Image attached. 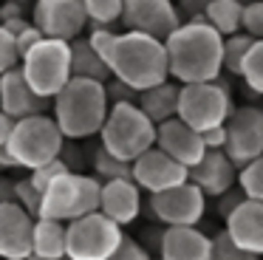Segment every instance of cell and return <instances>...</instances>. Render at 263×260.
Returning a JSON list of instances; mask_svg holds the SVG:
<instances>
[{
	"mask_svg": "<svg viewBox=\"0 0 263 260\" xmlns=\"http://www.w3.org/2000/svg\"><path fill=\"white\" fill-rule=\"evenodd\" d=\"M223 224H227L223 229L235 240V246L255 254L257 260L263 257V203L260 201H249L246 198Z\"/></svg>",
	"mask_w": 263,
	"mask_h": 260,
	"instance_id": "ffe728a7",
	"label": "cell"
},
{
	"mask_svg": "<svg viewBox=\"0 0 263 260\" xmlns=\"http://www.w3.org/2000/svg\"><path fill=\"white\" fill-rule=\"evenodd\" d=\"M31 23L43 31V37L74 43L88 26L85 3L82 0H34Z\"/></svg>",
	"mask_w": 263,
	"mask_h": 260,
	"instance_id": "8fae6325",
	"label": "cell"
},
{
	"mask_svg": "<svg viewBox=\"0 0 263 260\" xmlns=\"http://www.w3.org/2000/svg\"><path fill=\"white\" fill-rule=\"evenodd\" d=\"M238 187L243 190V195L249 201H260L263 203V156L257 161L246 164L238 173Z\"/></svg>",
	"mask_w": 263,
	"mask_h": 260,
	"instance_id": "f546056e",
	"label": "cell"
},
{
	"mask_svg": "<svg viewBox=\"0 0 263 260\" xmlns=\"http://www.w3.org/2000/svg\"><path fill=\"white\" fill-rule=\"evenodd\" d=\"M156 147L161 153L178 161L181 167L193 170L201 158L206 156V147H204V139H201L198 130H193L190 124H184L181 119H170V122L159 124V133H156Z\"/></svg>",
	"mask_w": 263,
	"mask_h": 260,
	"instance_id": "e0dca14e",
	"label": "cell"
},
{
	"mask_svg": "<svg viewBox=\"0 0 263 260\" xmlns=\"http://www.w3.org/2000/svg\"><path fill=\"white\" fill-rule=\"evenodd\" d=\"M0 14H3V23L26 17V3H17V0H0Z\"/></svg>",
	"mask_w": 263,
	"mask_h": 260,
	"instance_id": "7bdbcfd3",
	"label": "cell"
},
{
	"mask_svg": "<svg viewBox=\"0 0 263 260\" xmlns=\"http://www.w3.org/2000/svg\"><path fill=\"white\" fill-rule=\"evenodd\" d=\"M255 43H257V40H252L249 34H243V31L223 40V71L240 77L243 62H246V54L252 51V45H255Z\"/></svg>",
	"mask_w": 263,
	"mask_h": 260,
	"instance_id": "4316f807",
	"label": "cell"
},
{
	"mask_svg": "<svg viewBox=\"0 0 263 260\" xmlns=\"http://www.w3.org/2000/svg\"><path fill=\"white\" fill-rule=\"evenodd\" d=\"M20 71H23L29 88L43 99H57L60 90L74 79L71 71V43L63 40H43L37 48L20 60Z\"/></svg>",
	"mask_w": 263,
	"mask_h": 260,
	"instance_id": "52a82bcc",
	"label": "cell"
},
{
	"mask_svg": "<svg viewBox=\"0 0 263 260\" xmlns=\"http://www.w3.org/2000/svg\"><path fill=\"white\" fill-rule=\"evenodd\" d=\"M99 212L110 218L116 226H127L139 218L142 212V190L133 178L125 181H108L102 184V201H99Z\"/></svg>",
	"mask_w": 263,
	"mask_h": 260,
	"instance_id": "44dd1931",
	"label": "cell"
},
{
	"mask_svg": "<svg viewBox=\"0 0 263 260\" xmlns=\"http://www.w3.org/2000/svg\"><path fill=\"white\" fill-rule=\"evenodd\" d=\"M20 68V51H17V40L0 26V77L9 71Z\"/></svg>",
	"mask_w": 263,
	"mask_h": 260,
	"instance_id": "836d02e7",
	"label": "cell"
},
{
	"mask_svg": "<svg viewBox=\"0 0 263 260\" xmlns=\"http://www.w3.org/2000/svg\"><path fill=\"white\" fill-rule=\"evenodd\" d=\"M243 34L252 40H263V0H255L243 9Z\"/></svg>",
	"mask_w": 263,
	"mask_h": 260,
	"instance_id": "d590c367",
	"label": "cell"
},
{
	"mask_svg": "<svg viewBox=\"0 0 263 260\" xmlns=\"http://www.w3.org/2000/svg\"><path fill=\"white\" fill-rule=\"evenodd\" d=\"M14 167H17V161L12 158V153L6 147H0V170H14Z\"/></svg>",
	"mask_w": 263,
	"mask_h": 260,
	"instance_id": "bcb514c9",
	"label": "cell"
},
{
	"mask_svg": "<svg viewBox=\"0 0 263 260\" xmlns=\"http://www.w3.org/2000/svg\"><path fill=\"white\" fill-rule=\"evenodd\" d=\"M34 218L17 203H0V260H29Z\"/></svg>",
	"mask_w": 263,
	"mask_h": 260,
	"instance_id": "2e32d148",
	"label": "cell"
},
{
	"mask_svg": "<svg viewBox=\"0 0 263 260\" xmlns=\"http://www.w3.org/2000/svg\"><path fill=\"white\" fill-rule=\"evenodd\" d=\"M235 110L232 90L223 79L215 82H201V85H181L178 96V119L190 124L198 133L223 127Z\"/></svg>",
	"mask_w": 263,
	"mask_h": 260,
	"instance_id": "ba28073f",
	"label": "cell"
},
{
	"mask_svg": "<svg viewBox=\"0 0 263 260\" xmlns=\"http://www.w3.org/2000/svg\"><path fill=\"white\" fill-rule=\"evenodd\" d=\"M240 6H249V3H255V0H238Z\"/></svg>",
	"mask_w": 263,
	"mask_h": 260,
	"instance_id": "7dc6e473",
	"label": "cell"
},
{
	"mask_svg": "<svg viewBox=\"0 0 263 260\" xmlns=\"http://www.w3.org/2000/svg\"><path fill=\"white\" fill-rule=\"evenodd\" d=\"M14 40H17V51H20V60H23V57L29 54L31 48H37V45H40V43H43V40H46V37H43V31H40V28L34 26V23H31V26L26 28L23 34H17V37H14Z\"/></svg>",
	"mask_w": 263,
	"mask_h": 260,
	"instance_id": "ab89813d",
	"label": "cell"
},
{
	"mask_svg": "<svg viewBox=\"0 0 263 260\" xmlns=\"http://www.w3.org/2000/svg\"><path fill=\"white\" fill-rule=\"evenodd\" d=\"M14 119L12 116H6V113L0 110V147H6L9 144V139H12V133H14Z\"/></svg>",
	"mask_w": 263,
	"mask_h": 260,
	"instance_id": "f6af8a7d",
	"label": "cell"
},
{
	"mask_svg": "<svg viewBox=\"0 0 263 260\" xmlns=\"http://www.w3.org/2000/svg\"><path fill=\"white\" fill-rule=\"evenodd\" d=\"M65 173H71V167L63 161V158H57V161H51V164H46V167L29 173V178H31V184H34L40 192H46L48 187H51L54 181L60 178V175H65Z\"/></svg>",
	"mask_w": 263,
	"mask_h": 260,
	"instance_id": "e575fe53",
	"label": "cell"
},
{
	"mask_svg": "<svg viewBox=\"0 0 263 260\" xmlns=\"http://www.w3.org/2000/svg\"><path fill=\"white\" fill-rule=\"evenodd\" d=\"M201 139H204L206 150H223V147H227V127L206 130V133H201Z\"/></svg>",
	"mask_w": 263,
	"mask_h": 260,
	"instance_id": "b9f144b4",
	"label": "cell"
},
{
	"mask_svg": "<svg viewBox=\"0 0 263 260\" xmlns=\"http://www.w3.org/2000/svg\"><path fill=\"white\" fill-rule=\"evenodd\" d=\"M240 79H243L246 88H252L257 96H263V40H257V43L252 45V51L246 54Z\"/></svg>",
	"mask_w": 263,
	"mask_h": 260,
	"instance_id": "f1b7e54d",
	"label": "cell"
},
{
	"mask_svg": "<svg viewBox=\"0 0 263 260\" xmlns=\"http://www.w3.org/2000/svg\"><path fill=\"white\" fill-rule=\"evenodd\" d=\"M243 9L246 6H240L238 0H212L210 9L204 11V17L227 40V37H235V34L243 31Z\"/></svg>",
	"mask_w": 263,
	"mask_h": 260,
	"instance_id": "d4e9b609",
	"label": "cell"
},
{
	"mask_svg": "<svg viewBox=\"0 0 263 260\" xmlns=\"http://www.w3.org/2000/svg\"><path fill=\"white\" fill-rule=\"evenodd\" d=\"M235 161L227 156V150H206V156L190 170V184H195L206 198H221L232 187H238Z\"/></svg>",
	"mask_w": 263,
	"mask_h": 260,
	"instance_id": "ac0fdd59",
	"label": "cell"
},
{
	"mask_svg": "<svg viewBox=\"0 0 263 260\" xmlns=\"http://www.w3.org/2000/svg\"><path fill=\"white\" fill-rule=\"evenodd\" d=\"M150 212L164 229L176 226H198L206 212V195L195 184H181L167 192L150 195Z\"/></svg>",
	"mask_w": 263,
	"mask_h": 260,
	"instance_id": "7c38bea8",
	"label": "cell"
},
{
	"mask_svg": "<svg viewBox=\"0 0 263 260\" xmlns=\"http://www.w3.org/2000/svg\"><path fill=\"white\" fill-rule=\"evenodd\" d=\"M212 0H178L176 9L184 20H195V17H204V11L210 9Z\"/></svg>",
	"mask_w": 263,
	"mask_h": 260,
	"instance_id": "60d3db41",
	"label": "cell"
},
{
	"mask_svg": "<svg viewBox=\"0 0 263 260\" xmlns=\"http://www.w3.org/2000/svg\"><path fill=\"white\" fill-rule=\"evenodd\" d=\"M63 147H65V136L60 130V124L54 122L51 113H43V116H31L14 124V133L9 139L6 150L12 153L17 167L34 173V170L57 161Z\"/></svg>",
	"mask_w": 263,
	"mask_h": 260,
	"instance_id": "8992f818",
	"label": "cell"
},
{
	"mask_svg": "<svg viewBox=\"0 0 263 260\" xmlns=\"http://www.w3.org/2000/svg\"><path fill=\"white\" fill-rule=\"evenodd\" d=\"M108 68L110 77L125 82L136 94H144V90L170 79L164 43L139 31H119L114 51L108 57Z\"/></svg>",
	"mask_w": 263,
	"mask_h": 260,
	"instance_id": "7a4b0ae2",
	"label": "cell"
},
{
	"mask_svg": "<svg viewBox=\"0 0 263 260\" xmlns=\"http://www.w3.org/2000/svg\"><path fill=\"white\" fill-rule=\"evenodd\" d=\"M88 26H116L125 14V0H82Z\"/></svg>",
	"mask_w": 263,
	"mask_h": 260,
	"instance_id": "83f0119b",
	"label": "cell"
},
{
	"mask_svg": "<svg viewBox=\"0 0 263 260\" xmlns=\"http://www.w3.org/2000/svg\"><path fill=\"white\" fill-rule=\"evenodd\" d=\"M116 37H119V31H116L114 26H91V31H88L85 40H88V45H91V48L97 51L105 62H108L110 51H114Z\"/></svg>",
	"mask_w": 263,
	"mask_h": 260,
	"instance_id": "d6a6232c",
	"label": "cell"
},
{
	"mask_svg": "<svg viewBox=\"0 0 263 260\" xmlns=\"http://www.w3.org/2000/svg\"><path fill=\"white\" fill-rule=\"evenodd\" d=\"M133 181L139 184L142 192H150V195H159V192H167L173 187H181L190 181V170L181 167L178 161H173L167 153H161L159 147L147 150L142 158L133 161Z\"/></svg>",
	"mask_w": 263,
	"mask_h": 260,
	"instance_id": "5bb4252c",
	"label": "cell"
},
{
	"mask_svg": "<svg viewBox=\"0 0 263 260\" xmlns=\"http://www.w3.org/2000/svg\"><path fill=\"white\" fill-rule=\"evenodd\" d=\"M108 260H153V257H150L147 246H142L136 237L125 235V237H122V243H119V249H116Z\"/></svg>",
	"mask_w": 263,
	"mask_h": 260,
	"instance_id": "74e56055",
	"label": "cell"
},
{
	"mask_svg": "<svg viewBox=\"0 0 263 260\" xmlns=\"http://www.w3.org/2000/svg\"><path fill=\"white\" fill-rule=\"evenodd\" d=\"M212 260H257V257L243 252L240 246H235V240L227 235V229H221L212 237Z\"/></svg>",
	"mask_w": 263,
	"mask_h": 260,
	"instance_id": "4dcf8cb0",
	"label": "cell"
},
{
	"mask_svg": "<svg viewBox=\"0 0 263 260\" xmlns=\"http://www.w3.org/2000/svg\"><path fill=\"white\" fill-rule=\"evenodd\" d=\"M31 254L43 260L68 257V224L48 218L34 220V235H31Z\"/></svg>",
	"mask_w": 263,
	"mask_h": 260,
	"instance_id": "603a6c76",
	"label": "cell"
},
{
	"mask_svg": "<svg viewBox=\"0 0 263 260\" xmlns=\"http://www.w3.org/2000/svg\"><path fill=\"white\" fill-rule=\"evenodd\" d=\"M223 127H227V147L223 150L238 170H243L246 164L257 161L263 156V107H235Z\"/></svg>",
	"mask_w": 263,
	"mask_h": 260,
	"instance_id": "30bf717a",
	"label": "cell"
},
{
	"mask_svg": "<svg viewBox=\"0 0 263 260\" xmlns=\"http://www.w3.org/2000/svg\"><path fill=\"white\" fill-rule=\"evenodd\" d=\"M105 94H108L110 107H114V105H136V102H139V94H136V90L127 88L125 82H119V79H114V77L105 82Z\"/></svg>",
	"mask_w": 263,
	"mask_h": 260,
	"instance_id": "8d00e7d4",
	"label": "cell"
},
{
	"mask_svg": "<svg viewBox=\"0 0 263 260\" xmlns=\"http://www.w3.org/2000/svg\"><path fill=\"white\" fill-rule=\"evenodd\" d=\"M122 226H116L102 212L85 215L68 224V257L71 260H108L119 249Z\"/></svg>",
	"mask_w": 263,
	"mask_h": 260,
	"instance_id": "9c48e42d",
	"label": "cell"
},
{
	"mask_svg": "<svg viewBox=\"0 0 263 260\" xmlns=\"http://www.w3.org/2000/svg\"><path fill=\"white\" fill-rule=\"evenodd\" d=\"M51 105H54L51 99H43V96H37L29 88V82H26L20 68H14V71L0 77V110L6 113V116H12L14 122L43 116V113L51 110Z\"/></svg>",
	"mask_w": 263,
	"mask_h": 260,
	"instance_id": "9a60e30c",
	"label": "cell"
},
{
	"mask_svg": "<svg viewBox=\"0 0 263 260\" xmlns=\"http://www.w3.org/2000/svg\"><path fill=\"white\" fill-rule=\"evenodd\" d=\"M17 207H23L31 218H40V209H43V192L31 184V178H17Z\"/></svg>",
	"mask_w": 263,
	"mask_h": 260,
	"instance_id": "1f68e13d",
	"label": "cell"
},
{
	"mask_svg": "<svg viewBox=\"0 0 263 260\" xmlns=\"http://www.w3.org/2000/svg\"><path fill=\"white\" fill-rule=\"evenodd\" d=\"M159 260H212V237L198 226L161 229Z\"/></svg>",
	"mask_w": 263,
	"mask_h": 260,
	"instance_id": "d6986e66",
	"label": "cell"
},
{
	"mask_svg": "<svg viewBox=\"0 0 263 260\" xmlns=\"http://www.w3.org/2000/svg\"><path fill=\"white\" fill-rule=\"evenodd\" d=\"M93 175H97L102 184H108V181H125V178H133V164L110 156V153L99 144L97 153H93Z\"/></svg>",
	"mask_w": 263,
	"mask_h": 260,
	"instance_id": "484cf974",
	"label": "cell"
},
{
	"mask_svg": "<svg viewBox=\"0 0 263 260\" xmlns=\"http://www.w3.org/2000/svg\"><path fill=\"white\" fill-rule=\"evenodd\" d=\"M110 102L105 94V82L93 79H71L51 105V116L60 124L65 141H82L99 136L108 122Z\"/></svg>",
	"mask_w": 263,
	"mask_h": 260,
	"instance_id": "3957f363",
	"label": "cell"
},
{
	"mask_svg": "<svg viewBox=\"0 0 263 260\" xmlns=\"http://www.w3.org/2000/svg\"><path fill=\"white\" fill-rule=\"evenodd\" d=\"M156 133H159V127L144 116L139 105H114L102 133H99V144L110 156L133 164L156 147Z\"/></svg>",
	"mask_w": 263,
	"mask_h": 260,
	"instance_id": "277c9868",
	"label": "cell"
},
{
	"mask_svg": "<svg viewBox=\"0 0 263 260\" xmlns=\"http://www.w3.org/2000/svg\"><path fill=\"white\" fill-rule=\"evenodd\" d=\"M17 3H26V6H29V3H34V0H17Z\"/></svg>",
	"mask_w": 263,
	"mask_h": 260,
	"instance_id": "681fc988",
	"label": "cell"
},
{
	"mask_svg": "<svg viewBox=\"0 0 263 260\" xmlns=\"http://www.w3.org/2000/svg\"><path fill=\"white\" fill-rule=\"evenodd\" d=\"M0 26H3V14H0Z\"/></svg>",
	"mask_w": 263,
	"mask_h": 260,
	"instance_id": "f907efd6",
	"label": "cell"
},
{
	"mask_svg": "<svg viewBox=\"0 0 263 260\" xmlns=\"http://www.w3.org/2000/svg\"><path fill=\"white\" fill-rule=\"evenodd\" d=\"M29 260H43V257H34V254H31V257ZM60 260H71V257H60Z\"/></svg>",
	"mask_w": 263,
	"mask_h": 260,
	"instance_id": "c3c4849f",
	"label": "cell"
},
{
	"mask_svg": "<svg viewBox=\"0 0 263 260\" xmlns=\"http://www.w3.org/2000/svg\"><path fill=\"white\" fill-rule=\"evenodd\" d=\"M243 201H246L243 190H240V187H232L229 192H223V195L218 198V215H221V218L227 220L229 215H232V212H235V209H238Z\"/></svg>",
	"mask_w": 263,
	"mask_h": 260,
	"instance_id": "f35d334b",
	"label": "cell"
},
{
	"mask_svg": "<svg viewBox=\"0 0 263 260\" xmlns=\"http://www.w3.org/2000/svg\"><path fill=\"white\" fill-rule=\"evenodd\" d=\"M0 203H17V181L0 175Z\"/></svg>",
	"mask_w": 263,
	"mask_h": 260,
	"instance_id": "ee69618b",
	"label": "cell"
},
{
	"mask_svg": "<svg viewBox=\"0 0 263 260\" xmlns=\"http://www.w3.org/2000/svg\"><path fill=\"white\" fill-rule=\"evenodd\" d=\"M184 17L178 14L173 0H125L122 26L125 31H139L153 40H167L181 28Z\"/></svg>",
	"mask_w": 263,
	"mask_h": 260,
	"instance_id": "4fadbf2b",
	"label": "cell"
},
{
	"mask_svg": "<svg viewBox=\"0 0 263 260\" xmlns=\"http://www.w3.org/2000/svg\"><path fill=\"white\" fill-rule=\"evenodd\" d=\"M102 201V181L88 173H65L43 192L40 218L71 224L85 215L99 212Z\"/></svg>",
	"mask_w": 263,
	"mask_h": 260,
	"instance_id": "5b68a950",
	"label": "cell"
},
{
	"mask_svg": "<svg viewBox=\"0 0 263 260\" xmlns=\"http://www.w3.org/2000/svg\"><path fill=\"white\" fill-rule=\"evenodd\" d=\"M170 79L178 85L215 82L223 73V37L206 17L184 20L181 28L164 43Z\"/></svg>",
	"mask_w": 263,
	"mask_h": 260,
	"instance_id": "6da1fadb",
	"label": "cell"
},
{
	"mask_svg": "<svg viewBox=\"0 0 263 260\" xmlns=\"http://www.w3.org/2000/svg\"><path fill=\"white\" fill-rule=\"evenodd\" d=\"M178 96H181V85L167 79V82L156 85V88L139 94V102L136 105L144 110V116L159 127V124L170 122V119L178 116Z\"/></svg>",
	"mask_w": 263,
	"mask_h": 260,
	"instance_id": "7402d4cb",
	"label": "cell"
},
{
	"mask_svg": "<svg viewBox=\"0 0 263 260\" xmlns=\"http://www.w3.org/2000/svg\"><path fill=\"white\" fill-rule=\"evenodd\" d=\"M71 71L77 79H93V82H108L110 79L108 62L88 45L85 37L71 43Z\"/></svg>",
	"mask_w": 263,
	"mask_h": 260,
	"instance_id": "cb8c5ba5",
	"label": "cell"
}]
</instances>
